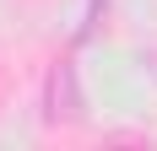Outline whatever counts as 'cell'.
Masks as SVG:
<instances>
[{"label": "cell", "instance_id": "obj_1", "mask_svg": "<svg viewBox=\"0 0 157 151\" xmlns=\"http://www.w3.org/2000/svg\"><path fill=\"white\" fill-rule=\"evenodd\" d=\"M49 119H81V97H76V70L71 65H54L49 70Z\"/></svg>", "mask_w": 157, "mask_h": 151}]
</instances>
